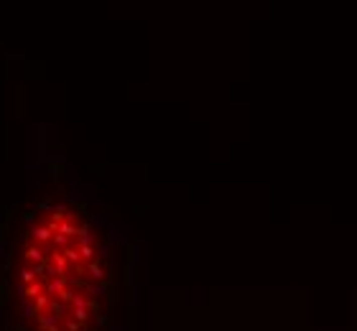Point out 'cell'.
Returning <instances> with one entry per match:
<instances>
[{
    "mask_svg": "<svg viewBox=\"0 0 357 331\" xmlns=\"http://www.w3.org/2000/svg\"><path fill=\"white\" fill-rule=\"evenodd\" d=\"M92 232L77 206L56 204L31 214L16 253L11 283L26 331H87L105 280Z\"/></svg>",
    "mask_w": 357,
    "mask_h": 331,
    "instance_id": "6da1fadb",
    "label": "cell"
}]
</instances>
